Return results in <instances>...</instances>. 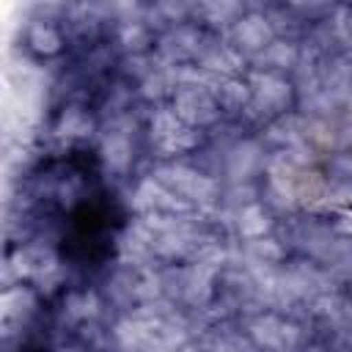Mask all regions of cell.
<instances>
[{
  "instance_id": "cell-1",
  "label": "cell",
  "mask_w": 352,
  "mask_h": 352,
  "mask_svg": "<svg viewBox=\"0 0 352 352\" xmlns=\"http://www.w3.org/2000/svg\"><path fill=\"white\" fill-rule=\"evenodd\" d=\"M157 182L162 187H168L170 192L184 195V201L206 204L214 195V182L190 168H162V170H157Z\"/></svg>"
},
{
  "instance_id": "cell-2",
  "label": "cell",
  "mask_w": 352,
  "mask_h": 352,
  "mask_svg": "<svg viewBox=\"0 0 352 352\" xmlns=\"http://www.w3.org/2000/svg\"><path fill=\"white\" fill-rule=\"evenodd\" d=\"M173 113H176L182 121H190V124H206V121H212V118L217 116L209 91L192 88V85H182V88H179Z\"/></svg>"
},
{
  "instance_id": "cell-3",
  "label": "cell",
  "mask_w": 352,
  "mask_h": 352,
  "mask_svg": "<svg viewBox=\"0 0 352 352\" xmlns=\"http://www.w3.org/2000/svg\"><path fill=\"white\" fill-rule=\"evenodd\" d=\"M234 36H236V41H239L242 47L258 50V47H264V44L270 41V25L264 22V16H245V19L236 25Z\"/></svg>"
},
{
  "instance_id": "cell-4",
  "label": "cell",
  "mask_w": 352,
  "mask_h": 352,
  "mask_svg": "<svg viewBox=\"0 0 352 352\" xmlns=\"http://www.w3.org/2000/svg\"><path fill=\"white\" fill-rule=\"evenodd\" d=\"M102 151H104V162H107L110 168L121 170V168H126L129 154H132V148H129V138L121 135V132H110V135L104 138V143H102Z\"/></svg>"
},
{
  "instance_id": "cell-5",
  "label": "cell",
  "mask_w": 352,
  "mask_h": 352,
  "mask_svg": "<svg viewBox=\"0 0 352 352\" xmlns=\"http://www.w3.org/2000/svg\"><path fill=\"white\" fill-rule=\"evenodd\" d=\"M182 118L173 113V110H160L154 113V121H151V135L160 146H165L168 140H173L179 132H182Z\"/></svg>"
},
{
  "instance_id": "cell-6",
  "label": "cell",
  "mask_w": 352,
  "mask_h": 352,
  "mask_svg": "<svg viewBox=\"0 0 352 352\" xmlns=\"http://www.w3.org/2000/svg\"><path fill=\"white\" fill-rule=\"evenodd\" d=\"M267 226H270V217H267V212H264L261 206H245V209L239 212V231H242L245 236L258 239V236L267 231Z\"/></svg>"
},
{
  "instance_id": "cell-7",
  "label": "cell",
  "mask_w": 352,
  "mask_h": 352,
  "mask_svg": "<svg viewBox=\"0 0 352 352\" xmlns=\"http://www.w3.org/2000/svg\"><path fill=\"white\" fill-rule=\"evenodd\" d=\"M253 338L261 346H280L283 338V322H278L275 316H258L253 322Z\"/></svg>"
},
{
  "instance_id": "cell-8",
  "label": "cell",
  "mask_w": 352,
  "mask_h": 352,
  "mask_svg": "<svg viewBox=\"0 0 352 352\" xmlns=\"http://www.w3.org/2000/svg\"><path fill=\"white\" fill-rule=\"evenodd\" d=\"M217 96H220V104H223V107L236 110V107H242V104L250 99V91H248V85H242V82H236V80H226V82H220Z\"/></svg>"
},
{
  "instance_id": "cell-9",
  "label": "cell",
  "mask_w": 352,
  "mask_h": 352,
  "mask_svg": "<svg viewBox=\"0 0 352 352\" xmlns=\"http://www.w3.org/2000/svg\"><path fill=\"white\" fill-rule=\"evenodd\" d=\"M256 160H258V148H256V146H250V143L239 146V148L231 154V176H234V179H245V176L253 170Z\"/></svg>"
},
{
  "instance_id": "cell-10",
  "label": "cell",
  "mask_w": 352,
  "mask_h": 352,
  "mask_svg": "<svg viewBox=\"0 0 352 352\" xmlns=\"http://www.w3.org/2000/svg\"><path fill=\"white\" fill-rule=\"evenodd\" d=\"M58 132H60V135H88V132H91V118H88L82 110L69 107V110L63 113L60 124H58Z\"/></svg>"
},
{
  "instance_id": "cell-11",
  "label": "cell",
  "mask_w": 352,
  "mask_h": 352,
  "mask_svg": "<svg viewBox=\"0 0 352 352\" xmlns=\"http://www.w3.org/2000/svg\"><path fill=\"white\" fill-rule=\"evenodd\" d=\"M3 308H6V316H22L25 311L33 308V294L28 289H11L3 297Z\"/></svg>"
},
{
  "instance_id": "cell-12",
  "label": "cell",
  "mask_w": 352,
  "mask_h": 352,
  "mask_svg": "<svg viewBox=\"0 0 352 352\" xmlns=\"http://www.w3.org/2000/svg\"><path fill=\"white\" fill-rule=\"evenodd\" d=\"M30 44L38 50V52H55L60 47V36L50 28V25H33L30 30Z\"/></svg>"
},
{
  "instance_id": "cell-13",
  "label": "cell",
  "mask_w": 352,
  "mask_h": 352,
  "mask_svg": "<svg viewBox=\"0 0 352 352\" xmlns=\"http://www.w3.org/2000/svg\"><path fill=\"white\" fill-rule=\"evenodd\" d=\"M248 253H250L253 258H258V264H267V261H275V258H280V248H278L272 239H261V236L250 242Z\"/></svg>"
},
{
  "instance_id": "cell-14",
  "label": "cell",
  "mask_w": 352,
  "mask_h": 352,
  "mask_svg": "<svg viewBox=\"0 0 352 352\" xmlns=\"http://www.w3.org/2000/svg\"><path fill=\"white\" fill-rule=\"evenodd\" d=\"M294 58H297V52H294V47L286 44V41H275V44L267 47V60H270L272 66H292Z\"/></svg>"
},
{
  "instance_id": "cell-15",
  "label": "cell",
  "mask_w": 352,
  "mask_h": 352,
  "mask_svg": "<svg viewBox=\"0 0 352 352\" xmlns=\"http://www.w3.org/2000/svg\"><path fill=\"white\" fill-rule=\"evenodd\" d=\"M69 311H72L74 316H94V314H96V300H94V294L72 297V300H69Z\"/></svg>"
},
{
  "instance_id": "cell-16",
  "label": "cell",
  "mask_w": 352,
  "mask_h": 352,
  "mask_svg": "<svg viewBox=\"0 0 352 352\" xmlns=\"http://www.w3.org/2000/svg\"><path fill=\"white\" fill-rule=\"evenodd\" d=\"M121 38H124V44H126V47H140V41H143V30L132 22V25H126V28H124Z\"/></svg>"
},
{
  "instance_id": "cell-17",
  "label": "cell",
  "mask_w": 352,
  "mask_h": 352,
  "mask_svg": "<svg viewBox=\"0 0 352 352\" xmlns=\"http://www.w3.org/2000/svg\"><path fill=\"white\" fill-rule=\"evenodd\" d=\"M162 88H165V77H162V74H154V77H148V80H146L143 94H146V96H160V94H162Z\"/></svg>"
},
{
  "instance_id": "cell-18",
  "label": "cell",
  "mask_w": 352,
  "mask_h": 352,
  "mask_svg": "<svg viewBox=\"0 0 352 352\" xmlns=\"http://www.w3.org/2000/svg\"><path fill=\"white\" fill-rule=\"evenodd\" d=\"M338 231H346V234H352V214H341V223H338Z\"/></svg>"
}]
</instances>
